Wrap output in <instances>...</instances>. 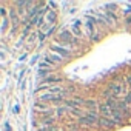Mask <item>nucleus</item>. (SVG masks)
Here are the masks:
<instances>
[{"mask_svg":"<svg viewBox=\"0 0 131 131\" xmlns=\"http://www.w3.org/2000/svg\"><path fill=\"white\" fill-rule=\"evenodd\" d=\"M125 91H126V86H125V83H123V79H116L111 85H110V93L113 94V97H119V96H122V94H125Z\"/></svg>","mask_w":131,"mask_h":131,"instance_id":"1","label":"nucleus"},{"mask_svg":"<svg viewBox=\"0 0 131 131\" xmlns=\"http://www.w3.org/2000/svg\"><path fill=\"white\" fill-rule=\"evenodd\" d=\"M79 122L82 125H85V126H94V125L99 123V117H97L96 113H86L83 117L79 119Z\"/></svg>","mask_w":131,"mask_h":131,"instance_id":"2","label":"nucleus"},{"mask_svg":"<svg viewBox=\"0 0 131 131\" xmlns=\"http://www.w3.org/2000/svg\"><path fill=\"white\" fill-rule=\"evenodd\" d=\"M94 19H88L86 20V34L91 37L93 42H97L99 40V36H97V29H96V25H94Z\"/></svg>","mask_w":131,"mask_h":131,"instance_id":"3","label":"nucleus"},{"mask_svg":"<svg viewBox=\"0 0 131 131\" xmlns=\"http://www.w3.org/2000/svg\"><path fill=\"white\" fill-rule=\"evenodd\" d=\"M63 99V94H52V93H43L42 96H40V100H54V102H57V100H62Z\"/></svg>","mask_w":131,"mask_h":131,"instance_id":"4","label":"nucleus"},{"mask_svg":"<svg viewBox=\"0 0 131 131\" xmlns=\"http://www.w3.org/2000/svg\"><path fill=\"white\" fill-rule=\"evenodd\" d=\"M59 39H60L62 42H65V43H73V42H74L73 32H70V31H62V32L59 34Z\"/></svg>","mask_w":131,"mask_h":131,"instance_id":"5","label":"nucleus"},{"mask_svg":"<svg viewBox=\"0 0 131 131\" xmlns=\"http://www.w3.org/2000/svg\"><path fill=\"white\" fill-rule=\"evenodd\" d=\"M99 125H100L102 128H113L116 123H114L111 119H108V117L102 116V117H99Z\"/></svg>","mask_w":131,"mask_h":131,"instance_id":"6","label":"nucleus"},{"mask_svg":"<svg viewBox=\"0 0 131 131\" xmlns=\"http://www.w3.org/2000/svg\"><path fill=\"white\" fill-rule=\"evenodd\" d=\"M51 49H52L54 52H57L60 57H68V56L71 54L68 49H65V48H60V46H57V45H52V46H51Z\"/></svg>","mask_w":131,"mask_h":131,"instance_id":"7","label":"nucleus"},{"mask_svg":"<svg viewBox=\"0 0 131 131\" xmlns=\"http://www.w3.org/2000/svg\"><path fill=\"white\" fill-rule=\"evenodd\" d=\"M73 34H76V37H82L83 36V32L80 29V22L79 20H76L74 25H73Z\"/></svg>","mask_w":131,"mask_h":131,"instance_id":"8","label":"nucleus"},{"mask_svg":"<svg viewBox=\"0 0 131 131\" xmlns=\"http://www.w3.org/2000/svg\"><path fill=\"white\" fill-rule=\"evenodd\" d=\"M56 19H57V14L54 13V11H49L48 14H46V17H45V20H46V23H54L56 22Z\"/></svg>","mask_w":131,"mask_h":131,"instance_id":"9","label":"nucleus"},{"mask_svg":"<svg viewBox=\"0 0 131 131\" xmlns=\"http://www.w3.org/2000/svg\"><path fill=\"white\" fill-rule=\"evenodd\" d=\"M36 110H39V111H45V113H49V111H51L48 106H45V105H42V103H36Z\"/></svg>","mask_w":131,"mask_h":131,"instance_id":"10","label":"nucleus"},{"mask_svg":"<svg viewBox=\"0 0 131 131\" xmlns=\"http://www.w3.org/2000/svg\"><path fill=\"white\" fill-rule=\"evenodd\" d=\"M56 80H57V77H54V76H48V77L43 79V82H46V83H52V82H56Z\"/></svg>","mask_w":131,"mask_h":131,"instance_id":"11","label":"nucleus"},{"mask_svg":"<svg viewBox=\"0 0 131 131\" xmlns=\"http://www.w3.org/2000/svg\"><path fill=\"white\" fill-rule=\"evenodd\" d=\"M6 26H8V19H6V17H3V25H2V32H5V31H6Z\"/></svg>","mask_w":131,"mask_h":131,"instance_id":"12","label":"nucleus"},{"mask_svg":"<svg viewBox=\"0 0 131 131\" xmlns=\"http://www.w3.org/2000/svg\"><path fill=\"white\" fill-rule=\"evenodd\" d=\"M125 102H126V103H131V93H128V94L125 96Z\"/></svg>","mask_w":131,"mask_h":131,"instance_id":"13","label":"nucleus"},{"mask_svg":"<svg viewBox=\"0 0 131 131\" xmlns=\"http://www.w3.org/2000/svg\"><path fill=\"white\" fill-rule=\"evenodd\" d=\"M126 85L131 88V76H128V77H126Z\"/></svg>","mask_w":131,"mask_h":131,"instance_id":"14","label":"nucleus"},{"mask_svg":"<svg viewBox=\"0 0 131 131\" xmlns=\"http://www.w3.org/2000/svg\"><path fill=\"white\" fill-rule=\"evenodd\" d=\"M63 113H65V108H59L57 110V114H63Z\"/></svg>","mask_w":131,"mask_h":131,"instance_id":"15","label":"nucleus"},{"mask_svg":"<svg viewBox=\"0 0 131 131\" xmlns=\"http://www.w3.org/2000/svg\"><path fill=\"white\" fill-rule=\"evenodd\" d=\"M108 9H111V11H114V9H116V5H108Z\"/></svg>","mask_w":131,"mask_h":131,"instance_id":"16","label":"nucleus"}]
</instances>
